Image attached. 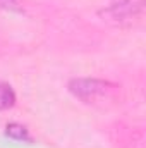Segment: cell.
<instances>
[{
  "label": "cell",
  "mask_w": 146,
  "mask_h": 148,
  "mask_svg": "<svg viewBox=\"0 0 146 148\" xmlns=\"http://www.w3.org/2000/svg\"><path fill=\"white\" fill-rule=\"evenodd\" d=\"M105 86L107 84L98 79H74L69 84L71 91L83 100H89V98H95L96 95L105 93V90H107Z\"/></svg>",
  "instance_id": "obj_1"
},
{
  "label": "cell",
  "mask_w": 146,
  "mask_h": 148,
  "mask_svg": "<svg viewBox=\"0 0 146 148\" xmlns=\"http://www.w3.org/2000/svg\"><path fill=\"white\" fill-rule=\"evenodd\" d=\"M16 103V93L10 84L0 83V110H7Z\"/></svg>",
  "instance_id": "obj_2"
},
{
  "label": "cell",
  "mask_w": 146,
  "mask_h": 148,
  "mask_svg": "<svg viewBox=\"0 0 146 148\" xmlns=\"http://www.w3.org/2000/svg\"><path fill=\"white\" fill-rule=\"evenodd\" d=\"M5 134L12 140H29L28 136V129L17 122H10L5 126Z\"/></svg>",
  "instance_id": "obj_3"
},
{
  "label": "cell",
  "mask_w": 146,
  "mask_h": 148,
  "mask_svg": "<svg viewBox=\"0 0 146 148\" xmlns=\"http://www.w3.org/2000/svg\"><path fill=\"white\" fill-rule=\"evenodd\" d=\"M0 9L3 10H19V0H0Z\"/></svg>",
  "instance_id": "obj_4"
},
{
  "label": "cell",
  "mask_w": 146,
  "mask_h": 148,
  "mask_svg": "<svg viewBox=\"0 0 146 148\" xmlns=\"http://www.w3.org/2000/svg\"><path fill=\"white\" fill-rule=\"evenodd\" d=\"M119 2H127V0H119Z\"/></svg>",
  "instance_id": "obj_5"
}]
</instances>
